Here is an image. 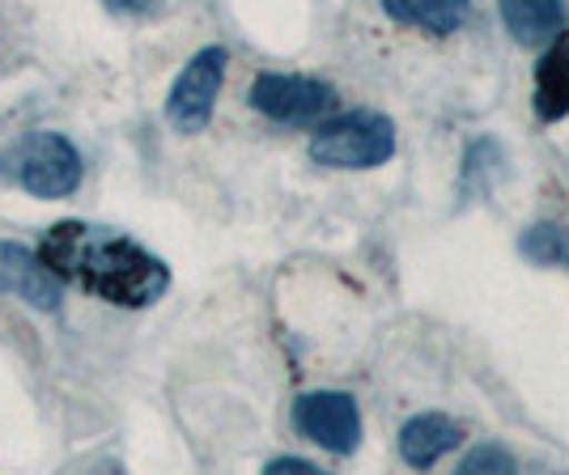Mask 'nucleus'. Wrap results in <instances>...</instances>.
<instances>
[{"instance_id":"1","label":"nucleus","mask_w":569,"mask_h":475,"mask_svg":"<svg viewBox=\"0 0 569 475\" xmlns=\"http://www.w3.org/2000/svg\"><path fill=\"white\" fill-rule=\"evenodd\" d=\"M39 255L60 281L81 285L86 293L123 310L153 306L170 289V267L158 255H149L119 230H102L90 221L51 225Z\"/></svg>"},{"instance_id":"2","label":"nucleus","mask_w":569,"mask_h":475,"mask_svg":"<svg viewBox=\"0 0 569 475\" xmlns=\"http://www.w3.org/2000/svg\"><path fill=\"white\" fill-rule=\"evenodd\" d=\"M0 170L22 191H30L34 200H69L72 191L81 188V174H86L77 144L69 137H60V132H30V137H22L0 158Z\"/></svg>"},{"instance_id":"3","label":"nucleus","mask_w":569,"mask_h":475,"mask_svg":"<svg viewBox=\"0 0 569 475\" xmlns=\"http://www.w3.org/2000/svg\"><path fill=\"white\" fill-rule=\"evenodd\" d=\"M396 153V123L379 111H349L328 119L310 137V162L328 170H375Z\"/></svg>"},{"instance_id":"4","label":"nucleus","mask_w":569,"mask_h":475,"mask_svg":"<svg viewBox=\"0 0 569 475\" xmlns=\"http://www.w3.org/2000/svg\"><path fill=\"white\" fill-rule=\"evenodd\" d=\"M226 64H230L226 48H204L196 51L183 64V72L174 77L167 98V115L179 132H204L209 128L221 81H226Z\"/></svg>"},{"instance_id":"5","label":"nucleus","mask_w":569,"mask_h":475,"mask_svg":"<svg viewBox=\"0 0 569 475\" xmlns=\"http://www.w3.org/2000/svg\"><path fill=\"white\" fill-rule=\"evenodd\" d=\"M336 90L319 77H298V72H263L251 85V107L277 123H315L336 111Z\"/></svg>"},{"instance_id":"6","label":"nucleus","mask_w":569,"mask_h":475,"mask_svg":"<svg viewBox=\"0 0 569 475\" xmlns=\"http://www.w3.org/2000/svg\"><path fill=\"white\" fill-rule=\"evenodd\" d=\"M293 425L307 442L323 446L328 454H340V458L361 446V412H357L353 395H345V391L302 395L293 404Z\"/></svg>"},{"instance_id":"7","label":"nucleus","mask_w":569,"mask_h":475,"mask_svg":"<svg viewBox=\"0 0 569 475\" xmlns=\"http://www.w3.org/2000/svg\"><path fill=\"white\" fill-rule=\"evenodd\" d=\"M60 285L64 281L43 263V255L26 251L18 242H0V293L22 297L26 306L43 310V314H56L60 302H64Z\"/></svg>"},{"instance_id":"8","label":"nucleus","mask_w":569,"mask_h":475,"mask_svg":"<svg viewBox=\"0 0 569 475\" xmlns=\"http://www.w3.org/2000/svg\"><path fill=\"white\" fill-rule=\"evenodd\" d=\"M463 442V428L455 425L451 416H442V412H426V416H412L400 433V458L408 467H417V472H426L433 467L442 454H451L455 446Z\"/></svg>"},{"instance_id":"9","label":"nucleus","mask_w":569,"mask_h":475,"mask_svg":"<svg viewBox=\"0 0 569 475\" xmlns=\"http://www.w3.org/2000/svg\"><path fill=\"white\" fill-rule=\"evenodd\" d=\"M536 115L545 123L569 115V30L548 39L545 60L536 64Z\"/></svg>"},{"instance_id":"10","label":"nucleus","mask_w":569,"mask_h":475,"mask_svg":"<svg viewBox=\"0 0 569 475\" xmlns=\"http://www.w3.org/2000/svg\"><path fill=\"white\" fill-rule=\"evenodd\" d=\"M501 22L522 48H540L561 30V0H498Z\"/></svg>"},{"instance_id":"11","label":"nucleus","mask_w":569,"mask_h":475,"mask_svg":"<svg viewBox=\"0 0 569 475\" xmlns=\"http://www.w3.org/2000/svg\"><path fill=\"white\" fill-rule=\"evenodd\" d=\"M382 9L403 26H417L429 34H455L468 22L472 0H382Z\"/></svg>"},{"instance_id":"12","label":"nucleus","mask_w":569,"mask_h":475,"mask_svg":"<svg viewBox=\"0 0 569 475\" xmlns=\"http://www.w3.org/2000/svg\"><path fill=\"white\" fill-rule=\"evenodd\" d=\"M519 251L540 267H569V230L566 225H531L519 238Z\"/></svg>"},{"instance_id":"13","label":"nucleus","mask_w":569,"mask_h":475,"mask_svg":"<svg viewBox=\"0 0 569 475\" xmlns=\"http://www.w3.org/2000/svg\"><path fill=\"white\" fill-rule=\"evenodd\" d=\"M459 472H463V475H485V472L510 475V472H515V458L501 451V446H476V451L459 463Z\"/></svg>"},{"instance_id":"14","label":"nucleus","mask_w":569,"mask_h":475,"mask_svg":"<svg viewBox=\"0 0 569 475\" xmlns=\"http://www.w3.org/2000/svg\"><path fill=\"white\" fill-rule=\"evenodd\" d=\"M263 472L268 475H315L319 467H315L310 458H272Z\"/></svg>"},{"instance_id":"15","label":"nucleus","mask_w":569,"mask_h":475,"mask_svg":"<svg viewBox=\"0 0 569 475\" xmlns=\"http://www.w3.org/2000/svg\"><path fill=\"white\" fill-rule=\"evenodd\" d=\"M111 13H149L153 9V0H102Z\"/></svg>"}]
</instances>
